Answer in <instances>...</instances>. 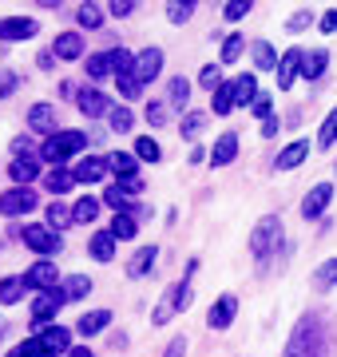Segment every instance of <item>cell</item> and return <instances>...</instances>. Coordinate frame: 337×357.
Here are the masks:
<instances>
[{
    "instance_id": "cell-35",
    "label": "cell",
    "mask_w": 337,
    "mask_h": 357,
    "mask_svg": "<svg viewBox=\"0 0 337 357\" xmlns=\"http://www.w3.org/2000/svg\"><path fill=\"white\" fill-rule=\"evenodd\" d=\"M24 278H0V306H16L24 298Z\"/></svg>"
},
{
    "instance_id": "cell-25",
    "label": "cell",
    "mask_w": 337,
    "mask_h": 357,
    "mask_svg": "<svg viewBox=\"0 0 337 357\" xmlns=\"http://www.w3.org/2000/svg\"><path fill=\"white\" fill-rule=\"evenodd\" d=\"M88 250H91L95 262H116V238H111V230H95L91 243H88Z\"/></svg>"
},
{
    "instance_id": "cell-4",
    "label": "cell",
    "mask_w": 337,
    "mask_h": 357,
    "mask_svg": "<svg viewBox=\"0 0 337 357\" xmlns=\"http://www.w3.org/2000/svg\"><path fill=\"white\" fill-rule=\"evenodd\" d=\"M282 357H318V318L313 314H301L290 342H285Z\"/></svg>"
},
{
    "instance_id": "cell-32",
    "label": "cell",
    "mask_w": 337,
    "mask_h": 357,
    "mask_svg": "<svg viewBox=\"0 0 337 357\" xmlns=\"http://www.w3.org/2000/svg\"><path fill=\"white\" fill-rule=\"evenodd\" d=\"M100 206H104V199H79L76 206H72V218H76L79 227H91V222H95V218H100Z\"/></svg>"
},
{
    "instance_id": "cell-18",
    "label": "cell",
    "mask_w": 337,
    "mask_h": 357,
    "mask_svg": "<svg viewBox=\"0 0 337 357\" xmlns=\"http://www.w3.org/2000/svg\"><path fill=\"white\" fill-rule=\"evenodd\" d=\"M306 159H310V139H294V143H285L282 151H278L274 167H278V171H294V167H301Z\"/></svg>"
},
{
    "instance_id": "cell-10",
    "label": "cell",
    "mask_w": 337,
    "mask_h": 357,
    "mask_svg": "<svg viewBox=\"0 0 337 357\" xmlns=\"http://www.w3.org/2000/svg\"><path fill=\"white\" fill-rule=\"evenodd\" d=\"M301 64H306V52H301V48H290V52H282V60H278V68H274V79H278V91L294 88V79L301 76Z\"/></svg>"
},
{
    "instance_id": "cell-47",
    "label": "cell",
    "mask_w": 337,
    "mask_h": 357,
    "mask_svg": "<svg viewBox=\"0 0 337 357\" xmlns=\"http://www.w3.org/2000/svg\"><path fill=\"white\" fill-rule=\"evenodd\" d=\"M104 203H107V206H116V215H127L131 206H135V203L127 199V195L119 191V183H111V187L104 191Z\"/></svg>"
},
{
    "instance_id": "cell-39",
    "label": "cell",
    "mask_w": 337,
    "mask_h": 357,
    "mask_svg": "<svg viewBox=\"0 0 337 357\" xmlns=\"http://www.w3.org/2000/svg\"><path fill=\"white\" fill-rule=\"evenodd\" d=\"M210 112L214 115H230L234 112V84H222V88L210 96Z\"/></svg>"
},
{
    "instance_id": "cell-23",
    "label": "cell",
    "mask_w": 337,
    "mask_h": 357,
    "mask_svg": "<svg viewBox=\"0 0 337 357\" xmlns=\"http://www.w3.org/2000/svg\"><path fill=\"white\" fill-rule=\"evenodd\" d=\"M155 258H159V246L155 243L139 246V250H135V258L127 262V278H143V274H151V270H155Z\"/></svg>"
},
{
    "instance_id": "cell-42",
    "label": "cell",
    "mask_w": 337,
    "mask_h": 357,
    "mask_svg": "<svg viewBox=\"0 0 337 357\" xmlns=\"http://www.w3.org/2000/svg\"><path fill=\"white\" fill-rule=\"evenodd\" d=\"M195 0H171L167 4V20L171 24H187V20H191V16H195Z\"/></svg>"
},
{
    "instance_id": "cell-2",
    "label": "cell",
    "mask_w": 337,
    "mask_h": 357,
    "mask_svg": "<svg viewBox=\"0 0 337 357\" xmlns=\"http://www.w3.org/2000/svg\"><path fill=\"white\" fill-rule=\"evenodd\" d=\"M191 302H195V290H191V282H187V278L175 282V286H167V290H163V298H159V306L151 310V326H167L175 314L191 310Z\"/></svg>"
},
{
    "instance_id": "cell-34",
    "label": "cell",
    "mask_w": 337,
    "mask_h": 357,
    "mask_svg": "<svg viewBox=\"0 0 337 357\" xmlns=\"http://www.w3.org/2000/svg\"><path fill=\"white\" fill-rule=\"evenodd\" d=\"M84 68H88V79H107V76H116V72H111V52H91Z\"/></svg>"
},
{
    "instance_id": "cell-64",
    "label": "cell",
    "mask_w": 337,
    "mask_h": 357,
    "mask_svg": "<svg viewBox=\"0 0 337 357\" xmlns=\"http://www.w3.org/2000/svg\"><path fill=\"white\" fill-rule=\"evenodd\" d=\"M334 171H337V167H334Z\"/></svg>"
},
{
    "instance_id": "cell-29",
    "label": "cell",
    "mask_w": 337,
    "mask_h": 357,
    "mask_svg": "<svg viewBox=\"0 0 337 357\" xmlns=\"http://www.w3.org/2000/svg\"><path fill=\"white\" fill-rule=\"evenodd\" d=\"M325 68H329V52L325 48H313L310 56H306V64H301V79H322L325 76Z\"/></svg>"
},
{
    "instance_id": "cell-51",
    "label": "cell",
    "mask_w": 337,
    "mask_h": 357,
    "mask_svg": "<svg viewBox=\"0 0 337 357\" xmlns=\"http://www.w3.org/2000/svg\"><path fill=\"white\" fill-rule=\"evenodd\" d=\"M116 84H119V96H123V100H139L143 84L135 79V72H131V76H116Z\"/></svg>"
},
{
    "instance_id": "cell-11",
    "label": "cell",
    "mask_w": 337,
    "mask_h": 357,
    "mask_svg": "<svg viewBox=\"0 0 337 357\" xmlns=\"http://www.w3.org/2000/svg\"><path fill=\"white\" fill-rule=\"evenodd\" d=\"M334 203V183H318V187H310V195L301 199V218L306 222H313V218H322L325 215V206Z\"/></svg>"
},
{
    "instance_id": "cell-62",
    "label": "cell",
    "mask_w": 337,
    "mask_h": 357,
    "mask_svg": "<svg viewBox=\"0 0 337 357\" xmlns=\"http://www.w3.org/2000/svg\"><path fill=\"white\" fill-rule=\"evenodd\" d=\"M56 64V52L48 48V52H40V68H52Z\"/></svg>"
},
{
    "instance_id": "cell-60",
    "label": "cell",
    "mask_w": 337,
    "mask_h": 357,
    "mask_svg": "<svg viewBox=\"0 0 337 357\" xmlns=\"http://www.w3.org/2000/svg\"><path fill=\"white\" fill-rule=\"evenodd\" d=\"M278 128H282V123H278V115L262 119V135H266V139H274V135H278Z\"/></svg>"
},
{
    "instance_id": "cell-45",
    "label": "cell",
    "mask_w": 337,
    "mask_h": 357,
    "mask_svg": "<svg viewBox=\"0 0 337 357\" xmlns=\"http://www.w3.org/2000/svg\"><path fill=\"white\" fill-rule=\"evenodd\" d=\"M198 84H203V88L210 91V96H214V91H219L222 84H226V79H222V68H219V64H207V68H198Z\"/></svg>"
},
{
    "instance_id": "cell-55",
    "label": "cell",
    "mask_w": 337,
    "mask_h": 357,
    "mask_svg": "<svg viewBox=\"0 0 337 357\" xmlns=\"http://www.w3.org/2000/svg\"><path fill=\"white\" fill-rule=\"evenodd\" d=\"M20 88V72H0V100H8Z\"/></svg>"
},
{
    "instance_id": "cell-9",
    "label": "cell",
    "mask_w": 337,
    "mask_h": 357,
    "mask_svg": "<svg viewBox=\"0 0 337 357\" xmlns=\"http://www.w3.org/2000/svg\"><path fill=\"white\" fill-rule=\"evenodd\" d=\"M76 107H79V115H88V119H104V115H111V100H107L100 88H84L76 91Z\"/></svg>"
},
{
    "instance_id": "cell-14",
    "label": "cell",
    "mask_w": 337,
    "mask_h": 357,
    "mask_svg": "<svg viewBox=\"0 0 337 357\" xmlns=\"http://www.w3.org/2000/svg\"><path fill=\"white\" fill-rule=\"evenodd\" d=\"M159 72H163V48H143L135 52V79L139 84H151V79H159Z\"/></svg>"
},
{
    "instance_id": "cell-33",
    "label": "cell",
    "mask_w": 337,
    "mask_h": 357,
    "mask_svg": "<svg viewBox=\"0 0 337 357\" xmlns=\"http://www.w3.org/2000/svg\"><path fill=\"white\" fill-rule=\"evenodd\" d=\"M104 8H107V4H91V0H84V4L76 8L79 28H88V32H91V28H100V24H104Z\"/></svg>"
},
{
    "instance_id": "cell-38",
    "label": "cell",
    "mask_w": 337,
    "mask_h": 357,
    "mask_svg": "<svg viewBox=\"0 0 337 357\" xmlns=\"http://www.w3.org/2000/svg\"><path fill=\"white\" fill-rule=\"evenodd\" d=\"M72 222H76V218H72V211H68L60 199H56V203H48V227H52L56 234H60V230H68Z\"/></svg>"
},
{
    "instance_id": "cell-52",
    "label": "cell",
    "mask_w": 337,
    "mask_h": 357,
    "mask_svg": "<svg viewBox=\"0 0 337 357\" xmlns=\"http://www.w3.org/2000/svg\"><path fill=\"white\" fill-rule=\"evenodd\" d=\"M250 8H254L250 0H226V4H222V16H226V20H242V16H250Z\"/></svg>"
},
{
    "instance_id": "cell-46",
    "label": "cell",
    "mask_w": 337,
    "mask_h": 357,
    "mask_svg": "<svg viewBox=\"0 0 337 357\" xmlns=\"http://www.w3.org/2000/svg\"><path fill=\"white\" fill-rule=\"evenodd\" d=\"M203 128H207V115H203V112H187V115H182V123H179L182 139H195Z\"/></svg>"
},
{
    "instance_id": "cell-58",
    "label": "cell",
    "mask_w": 337,
    "mask_h": 357,
    "mask_svg": "<svg viewBox=\"0 0 337 357\" xmlns=\"http://www.w3.org/2000/svg\"><path fill=\"white\" fill-rule=\"evenodd\" d=\"M119 191L127 195V199H131V195H143V178H123V183H119Z\"/></svg>"
},
{
    "instance_id": "cell-37",
    "label": "cell",
    "mask_w": 337,
    "mask_h": 357,
    "mask_svg": "<svg viewBox=\"0 0 337 357\" xmlns=\"http://www.w3.org/2000/svg\"><path fill=\"white\" fill-rule=\"evenodd\" d=\"M187 100H191V84H187L182 76H175V79L167 84V103L182 112V107H187Z\"/></svg>"
},
{
    "instance_id": "cell-31",
    "label": "cell",
    "mask_w": 337,
    "mask_h": 357,
    "mask_svg": "<svg viewBox=\"0 0 337 357\" xmlns=\"http://www.w3.org/2000/svg\"><path fill=\"white\" fill-rule=\"evenodd\" d=\"M107 230H111V238H116V243H131V238L139 234V218H131V215H116Z\"/></svg>"
},
{
    "instance_id": "cell-61",
    "label": "cell",
    "mask_w": 337,
    "mask_h": 357,
    "mask_svg": "<svg viewBox=\"0 0 337 357\" xmlns=\"http://www.w3.org/2000/svg\"><path fill=\"white\" fill-rule=\"evenodd\" d=\"M13 151H16V155H32V139H28V135H16V139H13Z\"/></svg>"
},
{
    "instance_id": "cell-16",
    "label": "cell",
    "mask_w": 337,
    "mask_h": 357,
    "mask_svg": "<svg viewBox=\"0 0 337 357\" xmlns=\"http://www.w3.org/2000/svg\"><path fill=\"white\" fill-rule=\"evenodd\" d=\"M238 159V131H222L210 147V167H230Z\"/></svg>"
},
{
    "instance_id": "cell-6",
    "label": "cell",
    "mask_w": 337,
    "mask_h": 357,
    "mask_svg": "<svg viewBox=\"0 0 337 357\" xmlns=\"http://www.w3.org/2000/svg\"><path fill=\"white\" fill-rule=\"evenodd\" d=\"M64 306H68V298H64L60 290L36 294V298H32V326H36V333H40V330H48V326L56 321V314H60Z\"/></svg>"
},
{
    "instance_id": "cell-40",
    "label": "cell",
    "mask_w": 337,
    "mask_h": 357,
    "mask_svg": "<svg viewBox=\"0 0 337 357\" xmlns=\"http://www.w3.org/2000/svg\"><path fill=\"white\" fill-rule=\"evenodd\" d=\"M107 123H111V131H116V135H127V131L135 128V115H131V107H123V103H119V107H111Z\"/></svg>"
},
{
    "instance_id": "cell-53",
    "label": "cell",
    "mask_w": 337,
    "mask_h": 357,
    "mask_svg": "<svg viewBox=\"0 0 337 357\" xmlns=\"http://www.w3.org/2000/svg\"><path fill=\"white\" fill-rule=\"evenodd\" d=\"M310 24H313V13H310V8H298V13L285 20V32H306Z\"/></svg>"
},
{
    "instance_id": "cell-54",
    "label": "cell",
    "mask_w": 337,
    "mask_h": 357,
    "mask_svg": "<svg viewBox=\"0 0 337 357\" xmlns=\"http://www.w3.org/2000/svg\"><path fill=\"white\" fill-rule=\"evenodd\" d=\"M135 8H139L135 0H111V4H107V13L116 16V20H127V16L135 13Z\"/></svg>"
},
{
    "instance_id": "cell-56",
    "label": "cell",
    "mask_w": 337,
    "mask_h": 357,
    "mask_svg": "<svg viewBox=\"0 0 337 357\" xmlns=\"http://www.w3.org/2000/svg\"><path fill=\"white\" fill-rule=\"evenodd\" d=\"M250 112L258 115V119H270V115H274V96H266V91H262L258 100L250 103Z\"/></svg>"
},
{
    "instance_id": "cell-22",
    "label": "cell",
    "mask_w": 337,
    "mask_h": 357,
    "mask_svg": "<svg viewBox=\"0 0 337 357\" xmlns=\"http://www.w3.org/2000/svg\"><path fill=\"white\" fill-rule=\"evenodd\" d=\"M28 128L36 135H56V103H36L28 112Z\"/></svg>"
},
{
    "instance_id": "cell-36",
    "label": "cell",
    "mask_w": 337,
    "mask_h": 357,
    "mask_svg": "<svg viewBox=\"0 0 337 357\" xmlns=\"http://www.w3.org/2000/svg\"><path fill=\"white\" fill-rule=\"evenodd\" d=\"M107 52H111V72L116 76H131L135 72V52H127L123 44L119 48H107Z\"/></svg>"
},
{
    "instance_id": "cell-28",
    "label": "cell",
    "mask_w": 337,
    "mask_h": 357,
    "mask_svg": "<svg viewBox=\"0 0 337 357\" xmlns=\"http://www.w3.org/2000/svg\"><path fill=\"white\" fill-rule=\"evenodd\" d=\"M258 96L262 91H258V76H254V72H242V76L234 79V107H238V103H254Z\"/></svg>"
},
{
    "instance_id": "cell-21",
    "label": "cell",
    "mask_w": 337,
    "mask_h": 357,
    "mask_svg": "<svg viewBox=\"0 0 337 357\" xmlns=\"http://www.w3.org/2000/svg\"><path fill=\"white\" fill-rule=\"evenodd\" d=\"M84 36L79 32H60V36L52 40V52H56V60H84Z\"/></svg>"
},
{
    "instance_id": "cell-3",
    "label": "cell",
    "mask_w": 337,
    "mask_h": 357,
    "mask_svg": "<svg viewBox=\"0 0 337 357\" xmlns=\"http://www.w3.org/2000/svg\"><path fill=\"white\" fill-rule=\"evenodd\" d=\"M278 243H282V218L262 215L258 222H254V230H250V255L258 258V262H266V258L278 250Z\"/></svg>"
},
{
    "instance_id": "cell-49",
    "label": "cell",
    "mask_w": 337,
    "mask_h": 357,
    "mask_svg": "<svg viewBox=\"0 0 337 357\" xmlns=\"http://www.w3.org/2000/svg\"><path fill=\"white\" fill-rule=\"evenodd\" d=\"M167 107H171L167 100H151V103H147V123H151V128H163V123L171 119Z\"/></svg>"
},
{
    "instance_id": "cell-15",
    "label": "cell",
    "mask_w": 337,
    "mask_h": 357,
    "mask_svg": "<svg viewBox=\"0 0 337 357\" xmlns=\"http://www.w3.org/2000/svg\"><path fill=\"white\" fill-rule=\"evenodd\" d=\"M36 337H40V345H44L48 357H68L72 354V333H68L64 326H48V330H40Z\"/></svg>"
},
{
    "instance_id": "cell-26",
    "label": "cell",
    "mask_w": 337,
    "mask_h": 357,
    "mask_svg": "<svg viewBox=\"0 0 337 357\" xmlns=\"http://www.w3.org/2000/svg\"><path fill=\"white\" fill-rule=\"evenodd\" d=\"M44 187H48V195H56V199H60V195H68L72 187H76V175H72L68 167H52V171L44 175Z\"/></svg>"
},
{
    "instance_id": "cell-12",
    "label": "cell",
    "mask_w": 337,
    "mask_h": 357,
    "mask_svg": "<svg viewBox=\"0 0 337 357\" xmlns=\"http://www.w3.org/2000/svg\"><path fill=\"white\" fill-rule=\"evenodd\" d=\"M40 32V24L32 16H4L0 20V40L4 44H20V40H32Z\"/></svg>"
},
{
    "instance_id": "cell-57",
    "label": "cell",
    "mask_w": 337,
    "mask_h": 357,
    "mask_svg": "<svg viewBox=\"0 0 337 357\" xmlns=\"http://www.w3.org/2000/svg\"><path fill=\"white\" fill-rule=\"evenodd\" d=\"M318 28H322L325 36H334V32H337V8H329V13H325L322 20H318Z\"/></svg>"
},
{
    "instance_id": "cell-19",
    "label": "cell",
    "mask_w": 337,
    "mask_h": 357,
    "mask_svg": "<svg viewBox=\"0 0 337 357\" xmlns=\"http://www.w3.org/2000/svg\"><path fill=\"white\" fill-rule=\"evenodd\" d=\"M72 175H76V183H100V178H107L111 171H107V159H100V155H88V159H79L76 167H72Z\"/></svg>"
},
{
    "instance_id": "cell-20",
    "label": "cell",
    "mask_w": 337,
    "mask_h": 357,
    "mask_svg": "<svg viewBox=\"0 0 337 357\" xmlns=\"http://www.w3.org/2000/svg\"><path fill=\"white\" fill-rule=\"evenodd\" d=\"M107 171L116 175V183H123V178H139V159H135V151H111L107 155Z\"/></svg>"
},
{
    "instance_id": "cell-59",
    "label": "cell",
    "mask_w": 337,
    "mask_h": 357,
    "mask_svg": "<svg viewBox=\"0 0 337 357\" xmlns=\"http://www.w3.org/2000/svg\"><path fill=\"white\" fill-rule=\"evenodd\" d=\"M163 357H187V337H175V342L167 345V354Z\"/></svg>"
},
{
    "instance_id": "cell-63",
    "label": "cell",
    "mask_w": 337,
    "mask_h": 357,
    "mask_svg": "<svg viewBox=\"0 0 337 357\" xmlns=\"http://www.w3.org/2000/svg\"><path fill=\"white\" fill-rule=\"evenodd\" d=\"M68 357H95V354H91L88 345H72V354H68Z\"/></svg>"
},
{
    "instance_id": "cell-27",
    "label": "cell",
    "mask_w": 337,
    "mask_h": 357,
    "mask_svg": "<svg viewBox=\"0 0 337 357\" xmlns=\"http://www.w3.org/2000/svg\"><path fill=\"white\" fill-rule=\"evenodd\" d=\"M60 294H64L68 302H84L91 294V278L88 274H68V278L60 282Z\"/></svg>"
},
{
    "instance_id": "cell-1",
    "label": "cell",
    "mask_w": 337,
    "mask_h": 357,
    "mask_svg": "<svg viewBox=\"0 0 337 357\" xmlns=\"http://www.w3.org/2000/svg\"><path fill=\"white\" fill-rule=\"evenodd\" d=\"M88 147V135L84 131H56V135H48L44 139V147H40V159L48 167H64L72 155H79Z\"/></svg>"
},
{
    "instance_id": "cell-41",
    "label": "cell",
    "mask_w": 337,
    "mask_h": 357,
    "mask_svg": "<svg viewBox=\"0 0 337 357\" xmlns=\"http://www.w3.org/2000/svg\"><path fill=\"white\" fill-rule=\"evenodd\" d=\"M135 159H139V163H159L163 151H159V143L151 139V135H139V139H135Z\"/></svg>"
},
{
    "instance_id": "cell-5",
    "label": "cell",
    "mask_w": 337,
    "mask_h": 357,
    "mask_svg": "<svg viewBox=\"0 0 337 357\" xmlns=\"http://www.w3.org/2000/svg\"><path fill=\"white\" fill-rule=\"evenodd\" d=\"M20 238H24V246L40 258L60 255V246H64V238H60L48 222H24V227H20Z\"/></svg>"
},
{
    "instance_id": "cell-30",
    "label": "cell",
    "mask_w": 337,
    "mask_h": 357,
    "mask_svg": "<svg viewBox=\"0 0 337 357\" xmlns=\"http://www.w3.org/2000/svg\"><path fill=\"white\" fill-rule=\"evenodd\" d=\"M278 60H282V56L274 52L270 40H254V68H258V72H274Z\"/></svg>"
},
{
    "instance_id": "cell-17",
    "label": "cell",
    "mask_w": 337,
    "mask_h": 357,
    "mask_svg": "<svg viewBox=\"0 0 337 357\" xmlns=\"http://www.w3.org/2000/svg\"><path fill=\"white\" fill-rule=\"evenodd\" d=\"M8 178H13L16 187L36 183V178H40V159H36V155H16L13 163H8Z\"/></svg>"
},
{
    "instance_id": "cell-8",
    "label": "cell",
    "mask_w": 337,
    "mask_h": 357,
    "mask_svg": "<svg viewBox=\"0 0 337 357\" xmlns=\"http://www.w3.org/2000/svg\"><path fill=\"white\" fill-rule=\"evenodd\" d=\"M36 191L32 187H13V191L0 195V215L4 218H16V215H28V211H36Z\"/></svg>"
},
{
    "instance_id": "cell-44",
    "label": "cell",
    "mask_w": 337,
    "mask_h": 357,
    "mask_svg": "<svg viewBox=\"0 0 337 357\" xmlns=\"http://www.w3.org/2000/svg\"><path fill=\"white\" fill-rule=\"evenodd\" d=\"M242 48H246V36H238V32L222 36V64H234L242 56Z\"/></svg>"
},
{
    "instance_id": "cell-48",
    "label": "cell",
    "mask_w": 337,
    "mask_h": 357,
    "mask_svg": "<svg viewBox=\"0 0 337 357\" xmlns=\"http://www.w3.org/2000/svg\"><path fill=\"white\" fill-rule=\"evenodd\" d=\"M334 143H337V107L325 115L322 131H318V147H334Z\"/></svg>"
},
{
    "instance_id": "cell-43",
    "label": "cell",
    "mask_w": 337,
    "mask_h": 357,
    "mask_svg": "<svg viewBox=\"0 0 337 357\" xmlns=\"http://www.w3.org/2000/svg\"><path fill=\"white\" fill-rule=\"evenodd\" d=\"M313 286H318V290H329V286H337V258H325L322 266L313 270Z\"/></svg>"
},
{
    "instance_id": "cell-50",
    "label": "cell",
    "mask_w": 337,
    "mask_h": 357,
    "mask_svg": "<svg viewBox=\"0 0 337 357\" xmlns=\"http://www.w3.org/2000/svg\"><path fill=\"white\" fill-rule=\"evenodd\" d=\"M8 357H48V354H44V345H40V337H28V342L13 345V349H8Z\"/></svg>"
},
{
    "instance_id": "cell-13",
    "label": "cell",
    "mask_w": 337,
    "mask_h": 357,
    "mask_svg": "<svg viewBox=\"0 0 337 357\" xmlns=\"http://www.w3.org/2000/svg\"><path fill=\"white\" fill-rule=\"evenodd\" d=\"M234 314H238V298H234V294H219V298H214V306L207 310V326H210V330H230Z\"/></svg>"
},
{
    "instance_id": "cell-24",
    "label": "cell",
    "mask_w": 337,
    "mask_h": 357,
    "mask_svg": "<svg viewBox=\"0 0 337 357\" xmlns=\"http://www.w3.org/2000/svg\"><path fill=\"white\" fill-rule=\"evenodd\" d=\"M107 326H111V310H91V314H84V318L76 321V333L79 337H95V333H104Z\"/></svg>"
},
{
    "instance_id": "cell-7",
    "label": "cell",
    "mask_w": 337,
    "mask_h": 357,
    "mask_svg": "<svg viewBox=\"0 0 337 357\" xmlns=\"http://www.w3.org/2000/svg\"><path fill=\"white\" fill-rule=\"evenodd\" d=\"M24 286L28 290H36V294H52V290H60V270H56V262H36V266H28L24 274Z\"/></svg>"
}]
</instances>
